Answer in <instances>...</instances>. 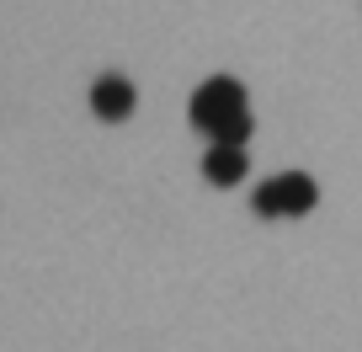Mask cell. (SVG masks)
<instances>
[{
	"label": "cell",
	"mask_w": 362,
	"mask_h": 352,
	"mask_svg": "<svg viewBox=\"0 0 362 352\" xmlns=\"http://www.w3.org/2000/svg\"><path fill=\"white\" fill-rule=\"evenodd\" d=\"M315 203H320V187H315V176H304V171H283V176L261 182L256 198H250V208H256L261 219H298Z\"/></svg>",
	"instance_id": "1"
},
{
	"label": "cell",
	"mask_w": 362,
	"mask_h": 352,
	"mask_svg": "<svg viewBox=\"0 0 362 352\" xmlns=\"http://www.w3.org/2000/svg\"><path fill=\"white\" fill-rule=\"evenodd\" d=\"M134 107H139V91H134V80H128V75L90 80V113L102 118V123H128Z\"/></svg>",
	"instance_id": "3"
},
{
	"label": "cell",
	"mask_w": 362,
	"mask_h": 352,
	"mask_svg": "<svg viewBox=\"0 0 362 352\" xmlns=\"http://www.w3.org/2000/svg\"><path fill=\"white\" fill-rule=\"evenodd\" d=\"M245 171H250V155L245 149H235V144H208V155H203V176L214 187H235V182H245Z\"/></svg>",
	"instance_id": "4"
},
{
	"label": "cell",
	"mask_w": 362,
	"mask_h": 352,
	"mask_svg": "<svg viewBox=\"0 0 362 352\" xmlns=\"http://www.w3.org/2000/svg\"><path fill=\"white\" fill-rule=\"evenodd\" d=\"M235 113H250L245 86H240L235 75H208L192 91V102H187V118H192V128H203V134H214V128L229 123Z\"/></svg>",
	"instance_id": "2"
}]
</instances>
